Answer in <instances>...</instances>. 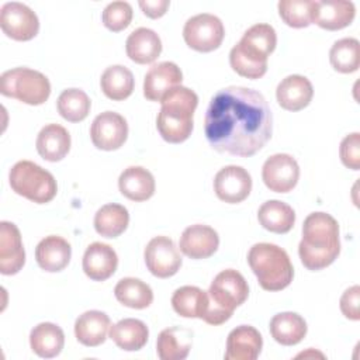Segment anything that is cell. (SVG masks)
I'll return each mask as SVG.
<instances>
[{
	"label": "cell",
	"mask_w": 360,
	"mask_h": 360,
	"mask_svg": "<svg viewBox=\"0 0 360 360\" xmlns=\"http://www.w3.org/2000/svg\"><path fill=\"white\" fill-rule=\"evenodd\" d=\"M204 132L210 146L217 152L249 158L270 141L273 115L260 91L229 86L211 98Z\"/></svg>",
	"instance_id": "cell-1"
},
{
	"label": "cell",
	"mask_w": 360,
	"mask_h": 360,
	"mask_svg": "<svg viewBox=\"0 0 360 360\" xmlns=\"http://www.w3.org/2000/svg\"><path fill=\"white\" fill-rule=\"evenodd\" d=\"M340 253L339 224L326 212L309 214L302 224V239L298 245L301 263L312 271L330 266Z\"/></svg>",
	"instance_id": "cell-2"
},
{
	"label": "cell",
	"mask_w": 360,
	"mask_h": 360,
	"mask_svg": "<svg viewBox=\"0 0 360 360\" xmlns=\"http://www.w3.org/2000/svg\"><path fill=\"white\" fill-rule=\"evenodd\" d=\"M276 45V30L270 24H255L243 32L240 41L231 49V68L239 76L260 79L267 72V58Z\"/></svg>",
	"instance_id": "cell-3"
},
{
	"label": "cell",
	"mask_w": 360,
	"mask_h": 360,
	"mask_svg": "<svg viewBox=\"0 0 360 360\" xmlns=\"http://www.w3.org/2000/svg\"><path fill=\"white\" fill-rule=\"evenodd\" d=\"M160 111L156 117V128L169 143H181L193 132V115L198 104V96L184 86H177L160 100Z\"/></svg>",
	"instance_id": "cell-4"
},
{
	"label": "cell",
	"mask_w": 360,
	"mask_h": 360,
	"mask_svg": "<svg viewBox=\"0 0 360 360\" xmlns=\"http://www.w3.org/2000/svg\"><path fill=\"white\" fill-rule=\"evenodd\" d=\"M248 263L266 291H280L288 287L294 277L292 263L287 252L274 243H256L248 253Z\"/></svg>",
	"instance_id": "cell-5"
},
{
	"label": "cell",
	"mask_w": 360,
	"mask_h": 360,
	"mask_svg": "<svg viewBox=\"0 0 360 360\" xmlns=\"http://www.w3.org/2000/svg\"><path fill=\"white\" fill-rule=\"evenodd\" d=\"M248 295L249 287L245 277L233 269L222 270L210 285V308L204 321L214 326L226 322L235 308L246 301Z\"/></svg>",
	"instance_id": "cell-6"
},
{
	"label": "cell",
	"mask_w": 360,
	"mask_h": 360,
	"mask_svg": "<svg viewBox=\"0 0 360 360\" xmlns=\"http://www.w3.org/2000/svg\"><path fill=\"white\" fill-rule=\"evenodd\" d=\"M8 181L14 193L37 204L52 201L58 193L52 173L31 160L17 162L8 173Z\"/></svg>",
	"instance_id": "cell-7"
},
{
	"label": "cell",
	"mask_w": 360,
	"mask_h": 360,
	"mask_svg": "<svg viewBox=\"0 0 360 360\" xmlns=\"http://www.w3.org/2000/svg\"><path fill=\"white\" fill-rule=\"evenodd\" d=\"M0 93L30 105H39L49 98L51 83L38 70L14 68L0 76Z\"/></svg>",
	"instance_id": "cell-8"
},
{
	"label": "cell",
	"mask_w": 360,
	"mask_h": 360,
	"mask_svg": "<svg viewBox=\"0 0 360 360\" xmlns=\"http://www.w3.org/2000/svg\"><path fill=\"white\" fill-rule=\"evenodd\" d=\"M225 28L222 21L210 13H201L190 17L183 28L186 44L198 52H211L222 44Z\"/></svg>",
	"instance_id": "cell-9"
},
{
	"label": "cell",
	"mask_w": 360,
	"mask_h": 360,
	"mask_svg": "<svg viewBox=\"0 0 360 360\" xmlns=\"http://www.w3.org/2000/svg\"><path fill=\"white\" fill-rule=\"evenodd\" d=\"M0 27L11 39L30 41L39 31V20L28 6L18 1H8L1 6Z\"/></svg>",
	"instance_id": "cell-10"
},
{
	"label": "cell",
	"mask_w": 360,
	"mask_h": 360,
	"mask_svg": "<svg viewBox=\"0 0 360 360\" xmlns=\"http://www.w3.org/2000/svg\"><path fill=\"white\" fill-rule=\"evenodd\" d=\"M148 270L158 278L174 276L181 267V256L174 242L167 236L152 238L143 252Z\"/></svg>",
	"instance_id": "cell-11"
},
{
	"label": "cell",
	"mask_w": 360,
	"mask_h": 360,
	"mask_svg": "<svg viewBox=\"0 0 360 360\" xmlns=\"http://www.w3.org/2000/svg\"><path fill=\"white\" fill-rule=\"evenodd\" d=\"M90 138L97 149H120L128 138L127 120L115 111H104L91 122Z\"/></svg>",
	"instance_id": "cell-12"
},
{
	"label": "cell",
	"mask_w": 360,
	"mask_h": 360,
	"mask_svg": "<svg viewBox=\"0 0 360 360\" xmlns=\"http://www.w3.org/2000/svg\"><path fill=\"white\" fill-rule=\"evenodd\" d=\"M262 179L270 191L288 193L298 183L300 166L291 155L276 153L263 163Z\"/></svg>",
	"instance_id": "cell-13"
},
{
	"label": "cell",
	"mask_w": 360,
	"mask_h": 360,
	"mask_svg": "<svg viewBox=\"0 0 360 360\" xmlns=\"http://www.w3.org/2000/svg\"><path fill=\"white\" fill-rule=\"evenodd\" d=\"M214 191L224 202H242L252 191V177L242 166H225L214 177Z\"/></svg>",
	"instance_id": "cell-14"
},
{
	"label": "cell",
	"mask_w": 360,
	"mask_h": 360,
	"mask_svg": "<svg viewBox=\"0 0 360 360\" xmlns=\"http://www.w3.org/2000/svg\"><path fill=\"white\" fill-rule=\"evenodd\" d=\"M356 8L346 0H314L311 8V21L328 31H338L352 24Z\"/></svg>",
	"instance_id": "cell-15"
},
{
	"label": "cell",
	"mask_w": 360,
	"mask_h": 360,
	"mask_svg": "<svg viewBox=\"0 0 360 360\" xmlns=\"http://www.w3.org/2000/svg\"><path fill=\"white\" fill-rule=\"evenodd\" d=\"M25 263V250L17 225L8 221L0 222V273L17 274Z\"/></svg>",
	"instance_id": "cell-16"
},
{
	"label": "cell",
	"mask_w": 360,
	"mask_h": 360,
	"mask_svg": "<svg viewBox=\"0 0 360 360\" xmlns=\"http://www.w3.org/2000/svg\"><path fill=\"white\" fill-rule=\"evenodd\" d=\"M219 246V236L217 231L208 225L195 224L187 226L179 242L183 255L190 259L200 260L212 256Z\"/></svg>",
	"instance_id": "cell-17"
},
{
	"label": "cell",
	"mask_w": 360,
	"mask_h": 360,
	"mask_svg": "<svg viewBox=\"0 0 360 360\" xmlns=\"http://www.w3.org/2000/svg\"><path fill=\"white\" fill-rule=\"evenodd\" d=\"M183 73L173 62H159L149 68L143 80V96L149 101H159L172 89L181 86Z\"/></svg>",
	"instance_id": "cell-18"
},
{
	"label": "cell",
	"mask_w": 360,
	"mask_h": 360,
	"mask_svg": "<svg viewBox=\"0 0 360 360\" xmlns=\"http://www.w3.org/2000/svg\"><path fill=\"white\" fill-rule=\"evenodd\" d=\"M263 339L260 332L250 325L232 329L226 339L225 360H256L262 352Z\"/></svg>",
	"instance_id": "cell-19"
},
{
	"label": "cell",
	"mask_w": 360,
	"mask_h": 360,
	"mask_svg": "<svg viewBox=\"0 0 360 360\" xmlns=\"http://www.w3.org/2000/svg\"><path fill=\"white\" fill-rule=\"evenodd\" d=\"M83 271L94 281H104L110 278L118 266V256L115 250L101 242H93L87 246L83 255Z\"/></svg>",
	"instance_id": "cell-20"
},
{
	"label": "cell",
	"mask_w": 360,
	"mask_h": 360,
	"mask_svg": "<svg viewBox=\"0 0 360 360\" xmlns=\"http://www.w3.org/2000/svg\"><path fill=\"white\" fill-rule=\"evenodd\" d=\"M314 96L312 83L301 75L284 77L276 90L277 103L287 111H300L305 108Z\"/></svg>",
	"instance_id": "cell-21"
},
{
	"label": "cell",
	"mask_w": 360,
	"mask_h": 360,
	"mask_svg": "<svg viewBox=\"0 0 360 360\" xmlns=\"http://www.w3.org/2000/svg\"><path fill=\"white\" fill-rule=\"evenodd\" d=\"M72 257L70 243L58 235L45 236L35 248V259L38 266L48 271L56 273L63 270Z\"/></svg>",
	"instance_id": "cell-22"
},
{
	"label": "cell",
	"mask_w": 360,
	"mask_h": 360,
	"mask_svg": "<svg viewBox=\"0 0 360 360\" xmlns=\"http://www.w3.org/2000/svg\"><path fill=\"white\" fill-rule=\"evenodd\" d=\"M125 51L132 62L148 65L159 58L162 52V41L153 30L139 27L128 35Z\"/></svg>",
	"instance_id": "cell-23"
},
{
	"label": "cell",
	"mask_w": 360,
	"mask_h": 360,
	"mask_svg": "<svg viewBox=\"0 0 360 360\" xmlns=\"http://www.w3.org/2000/svg\"><path fill=\"white\" fill-rule=\"evenodd\" d=\"M111 322L105 312L91 309L83 312L75 322L77 342L87 347H96L105 342Z\"/></svg>",
	"instance_id": "cell-24"
},
{
	"label": "cell",
	"mask_w": 360,
	"mask_h": 360,
	"mask_svg": "<svg viewBox=\"0 0 360 360\" xmlns=\"http://www.w3.org/2000/svg\"><path fill=\"white\" fill-rule=\"evenodd\" d=\"M155 177L142 166L127 167L118 179V188L131 201H146L155 194Z\"/></svg>",
	"instance_id": "cell-25"
},
{
	"label": "cell",
	"mask_w": 360,
	"mask_h": 360,
	"mask_svg": "<svg viewBox=\"0 0 360 360\" xmlns=\"http://www.w3.org/2000/svg\"><path fill=\"white\" fill-rule=\"evenodd\" d=\"M35 146L42 159L48 162H59L70 149V135L65 127L59 124H48L39 131Z\"/></svg>",
	"instance_id": "cell-26"
},
{
	"label": "cell",
	"mask_w": 360,
	"mask_h": 360,
	"mask_svg": "<svg viewBox=\"0 0 360 360\" xmlns=\"http://www.w3.org/2000/svg\"><path fill=\"white\" fill-rule=\"evenodd\" d=\"M193 332L187 328L172 326L163 329L156 340V353L160 360H184L191 349Z\"/></svg>",
	"instance_id": "cell-27"
},
{
	"label": "cell",
	"mask_w": 360,
	"mask_h": 360,
	"mask_svg": "<svg viewBox=\"0 0 360 360\" xmlns=\"http://www.w3.org/2000/svg\"><path fill=\"white\" fill-rule=\"evenodd\" d=\"M172 307L183 318H200L204 321L210 308L208 291L195 285H183L173 292Z\"/></svg>",
	"instance_id": "cell-28"
},
{
	"label": "cell",
	"mask_w": 360,
	"mask_h": 360,
	"mask_svg": "<svg viewBox=\"0 0 360 360\" xmlns=\"http://www.w3.org/2000/svg\"><path fill=\"white\" fill-rule=\"evenodd\" d=\"M65 345V333L60 326L52 322H41L30 333L32 352L42 359L56 357Z\"/></svg>",
	"instance_id": "cell-29"
},
{
	"label": "cell",
	"mask_w": 360,
	"mask_h": 360,
	"mask_svg": "<svg viewBox=\"0 0 360 360\" xmlns=\"http://www.w3.org/2000/svg\"><path fill=\"white\" fill-rule=\"evenodd\" d=\"M111 340L122 350H141L149 338V329L145 322L135 318H125L110 326Z\"/></svg>",
	"instance_id": "cell-30"
},
{
	"label": "cell",
	"mask_w": 360,
	"mask_h": 360,
	"mask_svg": "<svg viewBox=\"0 0 360 360\" xmlns=\"http://www.w3.org/2000/svg\"><path fill=\"white\" fill-rule=\"evenodd\" d=\"M271 338L283 345L292 346L300 343L307 335V322L297 312H280L276 314L270 321Z\"/></svg>",
	"instance_id": "cell-31"
},
{
	"label": "cell",
	"mask_w": 360,
	"mask_h": 360,
	"mask_svg": "<svg viewBox=\"0 0 360 360\" xmlns=\"http://www.w3.org/2000/svg\"><path fill=\"white\" fill-rule=\"evenodd\" d=\"M260 225L274 233H287L295 224L294 210L280 200H269L263 202L257 211Z\"/></svg>",
	"instance_id": "cell-32"
},
{
	"label": "cell",
	"mask_w": 360,
	"mask_h": 360,
	"mask_svg": "<svg viewBox=\"0 0 360 360\" xmlns=\"http://www.w3.org/2000/svg\"><path fill=\"white\" fill-rule=\"evenodd\" d=\"M100 86L105 97L114 101H122L132 94L135 79L128 68L122 65H112L103 72Z\"/></svg>",
	"instance_id": "cell-33"
},
{
	"label": "cell",
	"mask_w": 360,
	"mask_h": 360,
	"mask_svg": "<svg viewBox=\"0 0 360 360\" xmlns=\"http://www.w3.org/2000/svg\"><path fill=\"white\" fill-rule=\"evenodd\" d=\"M129 224L128 210L115 202L103 205L94 215V229L104 238L120 236Z\"/></svg>",
	"instance_id": "cell-34"
},
{
	"label": "cell",
	"mask_w": 360,
	"mask_h": 360,
	"mask_svg": "<svg viewBox=\"0 0 360 360\" xmlns=\"http://www.w3.org/2000/svg\"><path fill=\"white\" fill-rule=\"evenodd\" d=\"M114 295L118 302L134 309L148 308L153 301L152 288L135 277L121 278L114 288Z\"/></svg>",
	"instance_id": "cell-35"
},
{
	"label": "cell",
	"mask_w": 360,
	"mask_h": 360,
	"mask_svg": "<svg viewBox=\"0 0 360 360\" xmlns=\"http://www.w3.org/2000/svg\"><path fill=\"white\" fill-rule=\"evenodd\" d=\"M58 112L62 118L69 122L83 121L91 108L89 96L82 89H66L63 90L56 101Z\"/></svg>",
	"instance_id": "cell-36"
},
{
	"label": "cell",
	"mask_w": 360,
	"mask_h": 360,
	"mask_svg": "<svg viewBox=\"0 0 360 360\" xmlns=\"http://www.w3.org/2000/svg\"><path fill=\"white\" fill-rule=\"evenodd\" d=\"M329 60L335 70L353 73L360 65V44L356 38H342L329 51Z\"/></svg>",
	"instance_id": "cell-37"
},
{
	"label": "cell",
	"mask_w": 360,
	"mask_h": 360,
	"mask_svg": "<svg viewBox=\"0 0 360 360\" xmlns=\"http://www.w3.org/2000/svg\"><path fill=\"white\" fill-rule=\"evenodd\" d=\"M314 0H280L278 14L281 20L292 28H305L311 21V8Z\"/></svg>",
	"instance_id": "cell-38"
},
{
	"label": "cell",
	"mask_w": 360,
	"mask_h": 360,
	"mask_svg": "<svg viewBox=\"0 0 360 360\" xmlns=\"http://www.w3.org/2000/svg\"><path fill=\"white\" fill-rule=\"evenodd\" d=\"M101 20L105 28L120 32L131 24L132 7L128 1H112L103 10Z\"/></svg>",
	"instance_id": "cell-39"
},
{
	"label": "cell",
	"mask_w": 360,
	"mask_h": 360,
	"mask_svg": "<svg viewBox=\"0 0 360 360\" xmlns=\"http://www.w3.org/2000/svg\"><path fill=\"white\" fill-rule=\"evenodd\" d=\"M339 156L342 163L352 170L360 169V134L353 132L346 135L339 146Z\"/></svg>",
	"instance_id": "cell-40"
},
{
	"label": "cell",
	"mask_w": 360,
	"mask_h": 360,
	"mask_svg": "<svg viewBox=\"0 0 360 360\" xmlns=\"http://www.w3.org/2000/svg\"><path fill=\"white\" fill-rule=\"evenodd\" d=\"M340 311L342 314L352 319L359 321L360 319V287L352 285L347 288L342 297H340Z\"/></svg>",
	"instance_id": "cell-41"
},
{
	"label": "cell",
	"mask_w": 360,
	"mask_h": 360,
	"mask_svg": "<svg viewBox=\"0 0 360 360\" xmlns=\"http://www.w3.org/2000/svg\"><path fill=\"white\" fill-rule=\"evenodd\" d=\"M139 7L149 18H160L166 14L170 1L169 0H139Z\"/></svg>",
	"instance_id": "cell-42"
}]
</instances>
